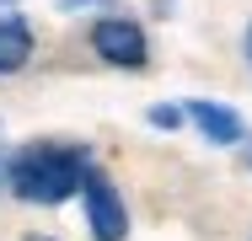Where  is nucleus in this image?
Instances as JSON below:
<instances>
[{"label": "nucleus", "mask_w": 252, "mask_h": 241, "mask_svg": "<svg viewBox=\"0 0 252 241\" xmlns=\"http://www.w3.org/2000/svg\"><path fill=\"white\" fill-rule=\"evenodd\" d=\"M247 64H252V27H247Z\"/></svg>", "instance_id": "obj_8"}, {"label": "nucleus", "mask_w": 252, "mask_h": 241, "mask_svg": "<svg viewBox=\"0 0 252 241\" xmlns=\"http://www.w3.org/2000/svg\"><path fill=\"white\" fill-rule=\"evenodd\" d=\"M27 241H54V236H27Z\"/></svg>", "instance_id": "obj_9"}, {"label": "nucleus", "mask_w": 252, "mask_h": 241, "mask_svg": "<svg viewBox=\"0 0 252 241\" xmlns=\"http://www.w3.org/2000/svg\"><path fill=\"white\" fill-rule=\"evenodd\" d=\"M92 48H97L107 64H118V70H140L151 59V43H145L140 22H129V16H102L97 27H92Z\"/></svg>", "instance_id": "obj_3"}, {"label": "nucleus", "mask_w": 252, "mask_h": 241, "mask_svg": "<svg viewBox=\"0 0 252 241\" xmlns=\"http://www.w3.org/2000/svg\"><path fill=\"white\" fill-rule=\"evenodd\" d=\"M32 59V27L27 16H0V75H16Z\"/></svg>", "instance_id": "obj_5"}, {"label": "nucleus", "mask_w": 252, "mask_h": 241, "mask_svg": "<svg viewBox=\"0 0 252 241\" xmlns=\"http://www.w3.org/2000/svg\"><path fill=\"white\" fill-rule=\"evenodd\" d=\"M151 123H156V129H166V134H172V129L183 123V113H177V107H151Z\"/></svg>", "instance_id": "obj_6"}, {"label": "nucleus", "mask_w": 252, "mask_h": 241, "mask_svg": "<svg viewBox=\"0 0 252 241\" xmlns=\"http://www.w3.org/2000/svg\"><path fill=\"white\" fill-rule=\"evenodd\" d=\"M188 118L199 123V134L209 145H236V140H242V118H236L231 107H220V102H193Z\"/></svg>", "instance_id": "obj_4"}, {"label": "nucleus", "mask_w": 252, "mask_h": 241, "mask_svg": "<svg viewBox=\"0 0 252 241\" xmlns=\"http://www.w3.org/2000/svg\"><path fill=\"white\" fill-rule=\"evenodd\" d=\"M92 161L81 145H27L11 155V193L27 204H64L86 182Z\"/></svg>", "instance_id": "obj_1"}, {"label": "nucleus", "mask_w": 252, "mask_h": 241, "mask_svg": "<svg viewBox=\"0 0 252 241\" xmlns=\"http://www.w3.org/2000/svg\"><path fill=\"white\" fill-rule=\"evenodd\" d=\"M59 5H64V11H75V5H97V0H59Z\"/></svg>", "instance_id": "obj_7"}, {"label": "nucleus", "mask_w": 252, "mask_h": 241, "mask_svg": "<svg viewBox=\"0 0 252 241\" xmlns=\"http://www.w3.org/2000/svg\"><path fill=\"white\" fill-rule=\"evenodd\" d=\"M81 204H86V225H92V236L97 241H124L129 236V209H124V193L113 188V177L107 172H86V182H81Z\"/></svg>", "instance_id": "obj_2"}]
</instances>
